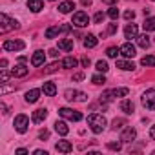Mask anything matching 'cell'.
Instances as JSON below:
<instances>
[{
    "mask_svg": "<svg viewBox=\"0 0 155 155\" xmlns=\"http://www.w3.org/2000/svg\"><path fill=\"white\" fill-rule=\"evenodd\" d=\"M88 126H90V130H91L95 135H99V133H102L104 128H106V117L101 115V113H91V115L88 117Z\"/></svg>",
    "mask_w": 155,
    "mask_h": 155,
    "instance_id": "obj_1",
    "label": "cell"
},
{
    "mask_svg": "<svg viewBox=\"0 0 155 155\" xmlns=\"http://www.w3.org/2000/svg\"><path fill=\"white\" fill-rule=\"evenodd\" d=\"M18 28H20L18 20H15V18H9L6 13H2V15H0V33H8V31L18 29Z\"/></svg>",
    "mask_w": 155,
    "mask_h": 155,
    "instance_id": "obj_2",
    "label": "cell"
},
{
    "mask_svg": "<svg viewBox=\"0 0 155 155\" xmlns=\"http://www.w3.org/2000/svg\"><path fill=\"white\" fill-rule=\"evenodd\" d=\"M58 115L64 117V119H68V120H73V122L82 120V113H81V111H75V110H71V108H60V110H58Z\"/></svg>",
    "mask_w": 155,
    "mask_h": 155,
    "instance_id": "obj_3",
    "label": "cell"
},
{
    "mask_svg": "<svg viewBox=\"0 0 155 155\" xmlns=\"http://www.w3.org/2000/svg\"><path fill=\"white\" fill-rule=\"evenodd\" d=\"M142 106L146 108V110H155V90H146L144 93H142Z\"/></svg>",
    "mask_w": 155,
    "mask_h": 155,
    "instance_id": "obj_4",
    "label": "cell"
},
{
    "mask_svg": "<svg viewBox=\"0 0 155 155\" xmlns=\"http://www.w3.org/2000/svg\"><path fill=\"white\" fill-rule=\"evenodd\" d=\"M69 26L68 24H60V26H51L46 29V38H57L60 33H68Z\"/></svg>",
    "mask_w": 155,
    "mask_h": 155,
    "instance_id": "obj_5",
    "label": "cell"
},
{
    "mask_svg": "<svg viewBox=\"0 0 155 155\" xmlns=\"http://www.w3.org/2000/svg\"><path fill=\"white\" fill-rule=\"evenodd\" d=\"M71 24L77 26V28H86V26L90 24L88 13H86V11H77V13L73 15V22H71Z\"/></svg>",
    "mask_w": 155,
    "mask_h": 155,
    "instance_id": "obj_6",
    "label": "cell"
},
{
    "mask_svg": "<svg viewBox=\"0 0 155 155\" xmlns=\"http://www.w3.org/2000/svg\"><path fill=\"white\" fill-rule=\"evenodd\" d=\"M28 126H29V119H28V115L20 113V115L15 117V130H17L18 133H26V131H28Z\"/></svg>",
    "mask_w": 155,
    "mask_h": 155,
    "instance_id": "obj_7",
    "label": "cell"
},
{
    "mask_svg": "<svg viewBox=\"0 0 155 155\" xmlns=\"http://www.w3.org/2000/svg\"><path fill=\"white\" fill-rule=\"evenodd\" d=\"M24 48H26V44L22 40H6L4 42V49L6 51H20Z\"/></svg>",
    "mask_w": 155,
    "mask_h": 155,
    "instance_id": "obj_8",
    "label": "cell"
},
{
    "mask_svg": "<svg viewBox=\"0 0 155 155\" xmlns=\"http://www.w3.org/2000/svg\"><path fill=\"white\" fill-rule=\"evenodd\" d=\"M120 55L126 57V58H133V57L137 55V49H135V46H133L131 42H126V44L120 46Z\"/></svg>",
    "mask_w": 155,
    "mask_h": 155,
    "instance_id": "obj_9",
    "label": "cell"
},
{
    "mask_svg": "<svg viewBox=\"0 0 155 155\" xmlns=\"http://www.w3.org/2000/svg\"><path fill=\"white\" fill-rule=\"evenodd\" d=\"M135 137H137V131H135V128H131V126L124 128V131L120 133V140H122V142H133Z\"/></svg>",
    "mask_w": 155,
    "mask_h": 155,
    "instance_id": "obj_10",
    "label": "cell"
},
{
    "mask_svg": "<svg viewBox=\"0 0 155 155\" xmlns=\"http://www.w3.org/2000/svg\"><path fill=\"white\" fill-rule=\"evenodd\" d=\"M46 119H48V110H44V108L35 110L33 115H31V120H33L35 124H40V122H44Z\"/></svg>",
    "mask_w": 155,
    "mask_h": 155,
    "instance_id": "obj_11",
    "label": "cell"
},
{
    "mask_svg": "<svg viewBox=\"0 0 155 155\" xmlns=\"http://www.w3.org/2000/svg\"><path fill=\"white\" fill-rule=\"evenodd\" d=\"M124 37H126L128 40L137 38V37H139V28H137V24H128V26L124 28Z\"/></svg>",
    "mask_w": 155,
    "mask_h": 155,
    "instance_id": "obj_12",
    "label": "cell"
},
{
    "mask_svg": "<svg viewBox=\"0 0 155 155\" xmlns=\"http://www.w3.org/2000/svg\"><path fill=\"white\" fill-rule=\"evenodd\" d=\"M119 108H120V111H124L126 115H131V113L135 111V104H133V101H130V99H124V101H120Z\"/></svg>",
    "mask_w": 155,
    "mask_h": 155,
    "instance_id": "obj_13",
    "label": "cell"
},
{
    "mask_svg": "<svg viewBox=\"0 0 155 155\" xmlns=\"http://www.w3.org/2000/svg\"><path fill=\"white\" fill-rule=\"evenodd\" d=\"M44 60H46V53H44L42 49H38V51H35V53H33V57H31V64H33L35 68H38V66H42V64H44Z\"/></svg>",
    "mask_w": 155,
    "mask_h": 155,
    "instance_id": "obj_14",
    "label": "cell"
},
{
    "mask_svg": "<svg viewBox=\"0 0 155 155\" xmlns=\"http://www.w3.org/2000/svg\"><path fill=\"white\" fill-rule=\"evenodd\" d=\"M55 148H57V151H60V153H69V151L73 150V144H71L69 140H58V142L55 144Z\"/></svg>",
    "mask_w": 155,
    "mask_h": 155,
    "instance_id": "obj_15",
    "label": "cell"
},
{
    "mask_svg": "<svg viewBox=\"0 0 155 155\" xmlns=\"http://www.w3.org/2000/svg\"><path fill=\"white\" fill-rule=\"evenodd\" d=\"M73 9H75V2H73V0H66V2L58 4V11H60L62 15H66V13H71Z\"/></svg>",
    "mask_w": 155,
    "mask_h": 155,
    "instance_id": "obj_16",
    "label": "cell"
},
{
    "mask_svg": "<svg viewBox=\"0 0 155 155\" xmlns=\"http://www.w3.org/2000/svg\"><path fill=\"white\" fill-rule=\"evenodd\" d=\"M38 99H40V90H29L26 93V102L28 104H35Z\"/></svg>",
    "mask_w": 155,
    "mask_h": 155,
    "instance_id": "obj_17",
    "label": "cell"
},
{
    "mask_svg": "<svg viewBox=\"0 0 155 155\" xmlns=\"http://www.w3.org/2000/svg\"><path fill=\"white\" fill-rule=\"evenodd\" d=\"M55 131H57L58 135H62V137H64V135H68V133H69V126H68L64 120H57V122H55Z\"/></svg>",
    "mask_w": 155,
    "mask_h": 155,
    "instance_id": "obj_18",
    "label": "cell"
},
{
    "mask_svg": "<svg viewBox=\"0 0 155 155\" xmlns=\"http://www.w3.org/2000/svg\"><path fill=\"white\" fill-rule=\"evenodd\" d=\"M28 8L33 13H38V11L44 9V2H42V0H28Z\"/></svg>",
    "mask_w": 155,
    "mask_h": 155,
    "instance_id": "obj_19",
    "label": "cell"
},
{
    "mask_svg": "<svg viewBox=\"0 0 155 155\" xmlns=\"http://www.w3.org/2000/svg\"><path fill=\"white\" fill-rule=\"evenodd\" d=\"M58 49H62V51H73V38H62V40H58Z\"/></svg>",
    "mask_w": 155,
    "mask_h": 155,
    "instance_id": "obj_20",
    "label": "cell"
},
{
    "mask_svg": "<svg viewBox=\"0 0 155 155\" xmlns=\"http://www.w3.org/2000/svg\"><path fill=\"white\" fill-rule=\"evenodd\" d=\"M97 44H99V38H97L95 35H86V37H84V48L91 49V48H95Z\"/></svg>",
    "mask_w": 155,
    "mask_h": 155,
    "instance_id": "obj_21",
    "label": "cell"
},
{
    "mask_svg": "<svg viewBox=\"0 0 155 155\" xmlns=\"http://www.w3.org/2000/svg\"><path fill=\"white\" fill-rule=\"evenodd\" d=\"M150 44H151V42H150V37H148L146 33L137 37V46H139V48H142V49H148V48H150Z\"/></svg>",
    "mask_w": 155,
    "mask_h": 155,
    "instance_id": "obj_22",
    "label": "cell"
},
{
    "mask_svg": "<svg viewBox=\"0 0 155 155\" xmlns=\"http://www.w3.org/2000/svg\"><path fill=\"white\" fill-rule=\"evenodd\" d=\"M11 73H13V77H26V75L29 73V69H28L24 64H20V66H15V68L11 69Z\"/></svg>",
    "mask_w": 155,
    "mask_h": 155,
    "instance_id": "obj_23",
    "label": "cell"
},
{
    "mask_svg": "<svg viewBox=\"0 0 155 155\" xmlns=\"http://www.w3.org/2000/svg\"><path fill=\"white\" fill-rule=\"evenodd\" d=\"M42 91H44V95H48V97H53V95L57 93V86H55L53 82H44V86H42Z\"/></svg>",
    "mask_w": 155,
    "mask_h": 155,
    "instance_id": "obj_24",
    "label": "cell"
},
{
    "mask_svg": "<svg viewBox=\"0 0 155 155\" xmlns=\"http://www.w3.org/2000/svg\"><path fill=\"white\" fill-rule=\"evenodd\" d=\"M117 68H120L124 71H133L135 69V64L130 62V60H117Z\"/></svg>",
    "mask_w": 155,
    "mask_h": 155,
    "instance_id": "obj_25",
    "label": "cell"
},
{
    "mask_svg": "<svg viewBox=\"0 0 155 155\" xmlns=\"http://www.w3.org/2000/svg\"><path fill=\"white\" fill-rule=\"evenodd\" d=\"M77 64H79V60H77L75 57H66V58L62 60V68H68V69L77 68Z\"/></svg>",
    "mask_w": 155,
    "mask_h": 155,
    "instance_id": "obj_26",
    "label": "cell"
},
{
    "mask_svg": "<svg viewBox=\"0 0 155 155\" xmlns=\"http://www.w3.org/2000/svg\"><path fill=\"white\" fill-rule=\"evenodd\" d=\"M144 31H155V17H148L142 24Z\"/></svg>",
    "mask_w": 155,
    "mask_h": 155,
    "instance_id": "obj_27",
    "label": "cell"
},
{
    "mask_svg": "<svg viewBox=\"0 0 155 155\" xmlns=\"http://www.w3.org/2000/svg\"><path fill=\"white\" fill-rule=\"evenodd\" d=\"M140 64L146 66V68L155 66V55H146V57H142V58H140Z\"/></svg>",
    "mask_w": 155,
    "mask_h": 155,
    "instance_id": "obj_28",
    "label": "cell"
},
{
    "mask_svg": "<svg viewBox=\"0 0 155 155\" xmlns=\"http://www.w3.org/2000/svg\"><path fill=\"white\" fill-rule=\"evenodd\" d=\"M91 82H93V84H97V86H101V84H104V82H106V77H104V75H101V71H99L97 75H93V77H91Z\"/></svg>",
    "mask_w": 155,
    "mask_h": 155,
    "instance_id": "obj_29",
    "label": "cell"
},
{
    "mask_svg": "<svg viewBox=\"0 0 155 155\" xmlns=\"http://www.w3.org/2000/svg\"><path fill=\"white\" fill-rule=\"evenodd\" d=\"M106 55H108L110 58H117V55H120V48L111 46V48H108V49H106Z\"/></svg>",
    "mask_w": 155,
    "mask_h": 155,
    "instance_id": "obj_30",
    "label": "cell"
},
{
    "mask_svg": "<svg viewBox=\"0 0 155 155\" xmlns=\"http://www.w3.org/2000/svg\"><path fill=\"white\" fill-rule=\"evenodd\" d=\"M111 91H113L115 99H119V97H126V95L130 93V90H128V88H115V90H111Z\"/></svg>",
    "mask_w": 155,
    "mask_h": 155,
    "instance_id": "obj_31",
    "label": "cell"
},
{
    "mask_svg": "<svg viewBox=\"0 0 155 155\" xmlns=\"http://www.w3.org/2000/svg\"><path fill=\"white\" fill-rule=\"evenodd\" d=\"M77 95H79V91H75V90H66L64 91V99L66 101H77Z\"/></svg>",
    "mask_w": 155,
    "mask_h": 155,
    "instance_id": "obj_32",
    "label": "cell"
},
{
    "mask_svg": "<svg viewBox=\"0 0 155 155\" xmlns=\"http://www.w3.org/2000/svg\"><path fill=\"white\" fill-rule=\"evenodd\" d=\"M108 69H110V66H108V62H106V60H99V62H97V71L106 73Z\"/></svg>",
    "mask_w": 155,
    "mask_h": 155,
    "instance_id": "obj_33",
    "label": "cell"
},
{
    "mask_svg": "<svg viewBox=\"0 0 155 155\" xmlns=\"http://www.w3.org/2000/svg\"><path fill=\"white\" fill-rule=\"evenodd\" d=\"M108 17H110L111 20H117V18H119V9H117L115 6H111V8L108 9Z\"/></svg>",
    "mask_w": 155,
    "mask_h": 155,
    "instance_id": "obj_34",
    "label": "cell"
},
{
    "mask_svg": "<svg viewBox=\"0 0 155 155\" xmlns=\"http://www.w3.org/2000/svg\"><path fill=\"white\" fill-rule=\"evenodd\" d=\"M108 148L113 150V151H120V148H122V140H120V142H119V140H117V142H108Z\"/></svg>",
    "mask_w": 155,
    "mask_h": 155,
    "instance_id": "obj_35",
    "label": "cell"
},
{
    "mask_svg": "<svg viewBox=\"0 0 155 155\" xmlns=\"http://www.w3.org/2000/svg\"><path fill=\"white\" fill-rule=\"evenodd\" d=\"M13 73H8L6 69H2V75H0V84H6L8 81H9V77H11Z\"/></svg>",
    "mask_w": 155,
    "mask_h": 155,
    "instance_id": "obj_36",
    "label": "cell"
},
{
    "mask_svg": "<svg viewBox=\"0 0 155 155\" xmlns=\"http://www.w3.org/2000/svg\"><path fill=\"white\" fill-rule=\"evenodd\" d=\"M9 91H15V86H8V82L2 84V88H0V93H2V95H8Z\"/></svg>",
    "mask_w": 155,
    "mask_h": 155,
    "instance_id": "obj_37",
    "label": "cell"
},
{
    "mask_svg": "<svg viewBox=\"0 0 155 155\" xmlns=\"http://www.w3.org/2000/svg\"><path fill=\"white\" fill-rule=\"evenodd\" d=\"M104 18H106V15H104L102 11H99V13H95L93 22H95V24H101V22H104Z\"/></svg>",
    "mask_w": 155,
    "mask_h": 155,
    "instance_id": "obj_38",
    "label": "cell"
},
{
    "mask_svg": "<svg viewBox=\"0 0 155 155\" xmlns=\"http://www.w3.org/2000/svg\"><path fill=\"white\" fill-rule=\"evenodd\" d=\"M58 69V62H53V64H49L48 68H44V73H55Z\"/></svg>",
    "mask_w": 155,
    "mask_h": 155,
    "instance_id": "obj_39",
    "label": "cell"
},
{
    "mask_svg": "<svg viewBox=\"0 0 155 155\" xmlns=\"http://www.w3.org/2000/svg\"><path fill=\"white\" fill-rule=\"evenodd\" d=\"M122 126H126V122H124L122 119H115V120H113V130H120Z\"/></svg>",
    "mask_w": 155,
    "mask_h": 155,
    "instance_id": "obj_40",
    "label": "cell"
},
{
    "mask_svg": "<svg viewBox=\"0 0 155 155\" xmlns=\"http://www.w3.org/2000/svg\"><path fill=\"white\" fill-rule=\"evenodd\" d=\"M124 18H126V20H133V18H135V13H133L131 9H128V11L124 13Z\"/></svg>",
    "mask_w": 155,
    "mask_h": 155,
    "instance_id": "obj_41",
    "label": "cell"
},
{
    "mask_svg": "<svg viewBox=\"0 0 155 155\" xmlns=\"http://www.w3.org/2000/svg\"><path fill=\"white\" fill-rule=\"evenodd\" d=\"M77 101L86 102V101H88V95H86V93H82V91H79V95H77Z\"/></svg>",
    "mask_w": 155,
    "mask_h": 155,
    "instance_id": "obj_42",
    "label": "cell"
},
{
    "mask_svg": "<svg viewBox=\"0 0 155 155\" xmlns=\"http://www.w3.org/2000/svg\"><path fill=\"white\" fill-rule=\"evenodd\" d=\"M117 31V24H110V28H108V31H106V35H113Z\"/></svg>",
    "mask_w": 155,
    "mask_h": 155,
    "instance_id": "obj_43",
    "label": "cell"
},
{
    "mask_svg": "<svg viewBox=\"0 0 155 155\" xmlns=\"http://www.w3.org/2000/svg\"><path fill=\"white\" fill-rule=\"evenodd\" d=\"M84 79V73H75L73 75V82H79V81H82Z\"/></svg>",
    "mask_w": 155,
    "mask_h": 155,
    "instance_id": "obj_44",
    "label": "cell"
},
{
    "mask_svg": "<svg viewBox=\"0 0 155 155\" xmlns=\"http://www.w3.org/2000/svg\"><path fill=\"white\" fill-rule=\"evenodd\" d=\"M48 137H49V131H48V130H42V131L38 133V139H48Z\"/></svg>",
    "mask_w": 155,
    "mask_h": 155,
    "instance_id": "obj_45",
    "label": "cell"
},
{
    "mask_svg": "<svg viewBox=\"0 0 155 155\" xmlns=\"http://www.w3.org/2000/svg\"><path fill=\"white\" fill-rule=\"evenodd\" d=\"M81 62H82V66H84V68H88V66H90V64H91V60H90V58H88V57H84V58H82V60H81Z\"/></svg>",
    "mask_w": 155,
    "mask_h": 155,
    "instance_id": "obj_46",
    "label": "cell"
},
{
    "mask_svg": "<svg viewBox=\"0 0 155 155\" xmlns=\"http://www.w3.org/2000/svg\"><path fill=\"white\" fill-rule=\"evenodd\" d=\"M15 153H17V155H26L28 150H26V148H18V150H15Z\"/></svg>",
    "mask_w": 155,
    "mask_h": 155,
    "instance_id": "obj_47",
    "label": "cell"
},
{
    "mask_svg": "<svg viewBox=\"0 0 155 155\" xmlns=\"http://www.w3.org/2000/svg\"><path fill=\"white\" fill-rule=\"evenodd\" d=\"M33 153H35V155H48V151H46V150H35Z\"/></svg>",
    "mask_w": 155,
    "mask_h": 155,
    "instance_id": "obj_48",
    "label": "cell"
},
{
    "mask_svg": "<svg viewBox=\"0 0 155 155\" xmlns=\"http://www.w3.org/2000/svg\"><path fill=\"white\" fill-rule=\"evenodd\" d=\"M150 137H151V139L155 140V124H153V126L150 128Z\"/></svg>",
    "mask_w": 155,
    "mask_h": 155,
    "instance_id": "obj_49",
    "label": "cell"
},
{
    "mask_svg": "<svg viewBox=\"0 0 155 155\" xmlns=\"http://www.w3.org/2000/svg\"><path fill=\"white\" fill-rule=\"evenodd\" d=\"M0 108H2V113H4V115H8V113H9V111H8V106H6L4 102H2V104H0Z\"/></svg>",
    "mask_w": 155,
    "mask_h": 155,
    "instance_id": "obj_50",
    "label": "cell"
},
{
    "mask_svg": "<svg viewBox=\"0 0 155 155\" xmlns=\"http://www.w3.org/2000/svg\"><path fill=\"white\" fill-rule=\"evenodd\" d=\"M102 2H104V4H110V6H113V4H117V2H119V0H102Z\"/></svg>",
    "mask_w": 155,
    "mask_h": 155,
    "instance_id": "obj_51",
    "label": "cell"
},
{
    "mask_svg": "<svg viewBox=\"0 0 155 155\" xmlns=\"http://www.w3.org/2000/svg\"><path fill=\"white\" fill-rule=\"evenodd\" d=\"M0 66H2V69H6V66H8V60H6V58H2V60H0Z\"/></svg>",
    "mask_w": 155,
    "mask_h": 155,
    "instance_id": "obj_52",
    "label": "cell"
},
{
    "mask_svg": "<svg viewBox=\"0 0 155 155\" xmlns=\"http://www.w3.org/2000/svg\"><path fill=\"white\" fill-rule=\"evenodd\" d=\"M48 53H49V55H51V57H57V55H58V51H57V49H49V51H48Z\"/></svg>",
    "mask_w": 155,
    "mask_h": 155,
    "instance_id": "obj_53",
    "label": "cell"
},
{
    "mask_svg": "<svg viewBox=\"0 0 155 155\" xmlns=\"http://www.w3.org/2000/svg\"><path fill=\"white\" fill-rule=\"evenodd\" d=\"M82 6H91V0H81Z\"/></svg>",
    "mask_w": 155,
    "mask_h": 155,
    "instance_id": "obj_54",
    "label": "cell"
},
{
    "mask_svg": "<svg viewBox=\"0 0 155 155\" xmlns=\"http://www.w3.org/2000/svg\"><path fill=\"white\" fill-rule=\"evenodd\" d=\"M49 2H55V0H49Z\"/></svg>",
    "mask_w": 155,
    "mask_h": 155,
    "instance_id": "obj_55",
    "label": "cell"
},
{
    "mask_svg": "<svg viewBox=\"0 0 155 155\" xmlns=\"http://www.w3.org/2000/svg\"><path fill=\"white\" fill-rule=\"evenodd\" d=\"M153 2H155V0H153Z\"/></svg>",
    "mask_w": 155,
    "mask_h": 155,
    "instance_id": "obj_56",
    "label": "cell"
},
{
    "mask_svg": "<svg viewBox=\"0 0 155 155\" xmlns=\"http://www.w3.org/2000/svg\"><path fill=\"white\" fill-rule=\"evenodd\" d=\"M153 40H155V38H153Z\"/></svg>",
    "mask_w": 155,
    "mask_h": 155,
    "instance_id": "obj_57",
    "label": "cell"
}]
</instances>
